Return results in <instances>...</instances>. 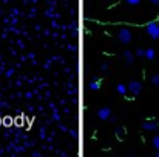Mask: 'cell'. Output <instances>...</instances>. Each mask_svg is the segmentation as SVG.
I'll return each instance as SVG.
<instances>
[{"mask_svg": "<svg viewBox=\"0 0 159 157\" xmlns=\"http://www.w3.org/2000/svg\"><path fill=\"white\" fill-rule=\"evenodd\" d=\"M147 34L152 37V39H159V23L158 22H150L147 23V28H145Z\"/></svg>", "mask_w": 159, "mask_h": 157, "instance_id": "6da1fadb", "label": "cell"}, {"mask_svg": "<svg viewBox=\"0 0 159 157\" xmlns=\"http://www.w3.org/2000/svg\"><path fill=\"white\" fill-rule=\"evenodd\" d=\"M118 37H119V42L121 43H130L131 42V31L127 29V28H122L118 32Z\"/></svg>", "mask_w": 159, "mask_h": 157, "instance_id": "7a4b0ae2", "label": "cell"}, {"mask_svg": "<svg viewBox=\"0 0 159 157\" xmlns=\"http://www.w3.org/2000/svg\"><path fill=\"white\" fill-rule=\"evenodd\" d=\"M128 89L133 92L135 96H138L141 91H142V83L141 82H138V80H131L130 83H128Z\"/></svg>", "mask_w": 159, "mask_h": 157, "instance_id": "3957f363", "label": "cell"}, {"mask_svg": "<svg viewBox=\"0 0 159 157\" xmlns=\"http://www.w3.org/2000/svg\"><path fill=\"white\" fill-rule=\"evenodd\" d=\"M98 116H99V119H102V120H108V119L111 117V109H110V108H101V109L98 111Z\"/></svg>", "mask_w": 159, "mask_h": 157, "instance_id": "277c9868", "label": "cell"}, {"mask_svg": "<svg viewBox=\"0 0 159 157\" xmlns=\"http://www.w3.org/2000/svg\"><path fill=\"white\" fill-rule=\"evenodd\" d=\"M142 128L145 131H156V129H159V125L156 122H145L142 123Z\"/></svg>", "mask_w": 159, "mask_h": 157, "instance_id": "5b68a950", "label": "cell"}, {"mask_svg": "<svg viewBox=\"0 0 159 157\" xmlns=\"http://www.w3.org/2000/svg\"><path fill=\"white\" fill-rule=\"evenodd\" d=\"M124 59L127 60V65H131V63H133V60H135L133 54H131L130 51H124Z\"/></svg>", "mask_w": 159, "mask_h": 157, "instance_id": "8992f818", "label": "cell"}, {"mask_svg": "<svg viewBox=\"0 0 159 157\" xmlns=\"http://www.w3.org/2000/svg\"><path fill=\"white\" fill-rule=\"evenodd\" d=\"M155 55H156V52H155L153 48L145 49V59H147V60H153V59H155Z\"/></svg>", "mask_w": 159, "mask_h": 157, "instance_id": "52a82bcc", "label": "cell"}, {"mask_svg": "<svg viewBox=\"0 0 159 157\" xmlns=\"http://www.w3.org/2000/svg\"><path fill=\"white\" fill-rule=\"evenodd\" d=\"M101 88V85H99V82L98 80H93L91 83H90V89H93V91H98Z\"/></svg>", "mask_w": 159, "mask_h": 157, "instance_id": "ba28073f", "label": "cell"}, {"mask_svg": "<svg viewBox=\"0 0 159 157\" xmlns=\"http://www.w3.org/2000/svg\"><path fill=\"white\" fill-rule=\"evenodd\" d=\"M116 89H118L119 94H125V92H127V86H125V85H122V83H119V85L116 86Z\"/></svg>", "mask_w": 159, "mask_h": 157, "instance_id": "9c48e42d", "label": "cell"}, {"mask_svg": "<svg viewBox=\"0 0 159 157\" xmlns=\"http://www.w3.org/2000/svg\"><path fill=\"white\" fill-rule=\"evenodd\" d=\"M152 83L155 86H159V74H155V76L152 77Z\"/></svg>", "mask_w": 159, "mask_h": 157, "instance_id": "30bf717a", "label": "cell"}, {"mask_svg": "<svg viewBox=\"0 0 159 157\" xmlns=\"http://www.w3.org/2000/svg\"><path fill=\"white\" fill-rule=\"evenodd\" d=\"M153 146L156 148V151L159 150V136H155V137H153Z\"/></svg>", "mask_w": 159, "mask_h": 157, "instance_id": "8fae6325", "label": "cell"}, {"mask_svg": "<svg viewBox=\"0 0 159 157\" xmlns=\"http://www.w3.org/2000/svg\"><path fill=\"white\" fill-rule=\"evenodd\" d=\"M136 55L138 57H145V49H136Z\"/></svg>", "mask_w": 159, "mask_h": 157, "instance_id": "7c38bea8", "label": "cell"}, {"mask_svg": "<svg viewBox=\"0 0 159 157\" xmlns=\"http://www.w3.org/2000/svg\"><path fill=\"white\" fill-rule=\"evenodd\" d=\"M11 122H13V119H11V117H5V119H3V123H5L6 126H10Z\"/></svg>", "mask_w": 159, "mask_h": 157, "instance_id": "4fadbf2b", "label": "cell"}, {"mask_svg": "<svg viewBox=\"0 0 159 157\" xmlns=\"http://www.w3.org/2000/svg\"><path fill=\"white\" fill-rule=\"evenodd\" d=\"M139 2H141V0H127L128 5H139Z\"/></svg>", "mask_w": 159, "mask_h": 157, "instance_id": "5bb4252c", "label": "cell"}, {"mask_svg": "<svg viewBox=\"0 0 159 157\" xmlns=\"http://www.w3.org/2000/svg\"><path fill=\"white\" fill-rule=\"evenodd\" d=\"M101 69H102V71H107V69H108V63H102V65H101Z\"/></svg>", "mask_w": 159, "mask_h": 157, "instance_id": "9a60e30c", "label": "cell"}, {"mask_svg": "<svg viewBox=\"0 0 159 157\" xmlns=\"http://www.w3.org/2000/svg\"><path fill=\"white\" fill-rule=\"evenodd\" d=\"M150 2H152L153 5H159V0H150Z\"/></svg>", "mask_w": 159, "mask_h": 157, "instance_id": "2e32d148", "label": "cell"}, {"mask_svg": "<svg viewBox=\"0 0 159 157\" xmlns=\"http://www.w3.org/2000/svg\"><path fill=\"white\" fill-rule=\"evenodd\" d=\"M156 156H158V157H159V150H158V153H156Z\"/></svg>", "mask_w": 159, "mask_h": 157, "instance_id": "e0dca14e", "label": "cell"}]
</instances>
